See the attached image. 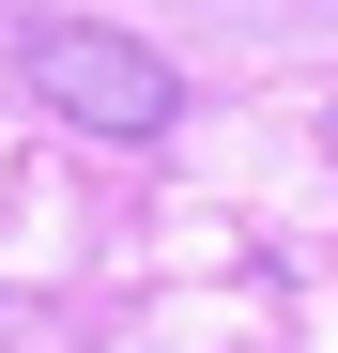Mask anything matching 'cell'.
Segmentation results:
<instances>
[{
  "label": "cell",
  "instance_id": "cell-1",
  "mask_svg": "<svg viewBox=\"0 0 338 353\" xmlns=\"http://www.w3.org/2000/svg\"><path fill=\"white\" fill-rule=\"evenodd\" d=\"M16 77L62 108V123H92V139H169L185 123V77H169L139 31H92V16H31L16 31Z\"/></svg>",
  "mask_w": 338,
  "mask_h": 353
}]
</instances>
